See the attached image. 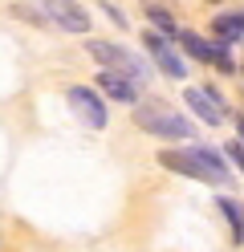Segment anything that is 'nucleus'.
Instances as JSON below:
<instances>
[{
  "label": "nucleus",
  "mask_w": 244,
  "mask_h": 252,
  "mask_svg": "<svg viewBox=\"0 0 244 252\" xmlns=\"http://www.w3.org/2000/svg\"><path fill=\"white\" fill-rule=\"evenodd\" d=\"M159 163L167 171H179L187 179L204 183H228V167L220 163V155L211 147H187V151H159Z\"/></svg>",
  "instance_id": "obj_1"
},
{
  "label": "nucleus",
  "mask_w": 244,
  "mask_h": 252,
  "mask_svg": "<svg viewBox=\"0 0 244 252\" xmlns=\"http://www.w3.org/2000/svg\"><path fill=\"white\" fill-rule=\"evenodd\" d=\"M86 53L106 73H118V77H126V82H146V77H151V69H146V61L139 53L122 49V45H114V41H86Z\"/></svg>",
  "instance_id": "obj_2"
},
{
  "label": "nucleus",
  "mask_w": 244,
  "mask_h": 252,
  "mask_svg": "<svg viewBox=\"0 0 244 252\" xmlns=\"http://www.w3.org/2000/svg\"><path fill=\"white\" fill-rule=\"evenodd\" d=\"M135 122L142 126L146 134H155V138H191L195 134V126L187 118H179L175 110L167 106H159V102H142L135 110Z\"/></svg>",
  "instance_id": "obj_3"
},
{
  "label": "nucleus",
  "mask_w": 244,
  "mask_h": 252,
  "mask_svg": "<svg viewBox=\"0 0 244 252\" xmlns=\"http://www.w3.org/2000/svg\"><path fill=\"white\" fill-rule=\"evenodd\" d=\"M41 12H45V21H49V25H61L65 33H86V29L94 25V21H90V12L81 8L77 0H45Z\"/></svg>",
  "instance_id": "obj_4"
},
{
  "label": "nucleus",
  "mask_w": 244,
  "mask_h": 252,
  "mask_svg": "<svg viewBox=\"0 0 244 252\" xmlns=\"http://www.w3.org/2000/svg\"><path fill=\"white\" fill-rule=\"evenodd\" d=\"M70 106L77 110L81 118H86V126H94V130H106L110 114H106V106L98 102V94H94V90H86V86H73V90H70Z\"/></svg>",
  "instance_id": "obj_5"
},
{
  "label": "nucleus",
  "mask_w": 244,
  "mask_h": 252,
  "mask_svg": "<svg viewBox=\"0 0 244 252\" xmlns=\"http://www.w3.org/2000/svg\"><path fill=\"white\" fill-rule=\"evenodd\" d=\"M146 45H151V53H155V61H159V69H163V73H171V77H183V73H187L183 57H179V49H175L167 37L146 33Z\"/></svg>",
  "instance_id": "obj_6"
},
{
  "label": "nucleus",
  "mask_w": 244,
  "mask_h": 252,
  "mask_svg": "<svg viewBox=\"0 0 244 252\" xmlns=\"http://www.w3.org/2000/svg\"><path fill=\"white\" fill-rule=\"evenodd\" d=\"M183 102L191 106V114H200L208 126H220V122H224V106L211 98V94H204V90L191 86V90H183Z\"/></svg>",
  "instance_id": "obj_7"
},
{
  "label": "nucleus",
  "mask_w": 244,
  "mask_h": 252,
  "mask_svg": "<svg viewBox=\"0 0 244 252\" xmlns=\"http://www.w3.org/2000/svg\"><path fill=\"white\" fill-rule=\"evenodd\" d=\"M98 90L106 94V98H114V102H122V106H135L139 102V86L135 82H126V77H118V73H98Z\"/></svg>",
  "instance_id": "obj_8"
},
{
  "label": "nucleus",
  "mask_w": 244,
  "mask_h": 252,
  "mask_svg": "<svg viewBox=\"0 0 244 252\" xmlns=\"http://www.w3.org/2000/svg\"><path fill=\"white\" fill-rule=\"evenodd\" d=\"M216 33H220V45H240L244 17H240V12H220V17H216Z\"/></svg>",
  "instance_id": "obj_9"
},
{
  "label": "nucleus",
  "mask_w": 244,
  "mask_h": 252,
  "mask_svg": "<svg viewBox=\"0 0 244 252\" xmlns=\"http://www.w3.org/2000/svg\"><path fill=\"white\" fill-rule=\"evenodd\" d=\"M175 41H179V49H183V53H191L195 61H211V45H208L200 33H191V29H179V33H175Z\"/></svg>",
  "instance_id": "obj_10"
},
{
  "label": "nucleus",
  "mask_w": 244,
  "mask_h": 252,
  "mask_svg": "<svg viewBox=\"0 0 244 252\" xmlns=\"http://www.w3.org/2000/svg\"><path fill=\"white\" fill-rule=\"evenodd\" d=\"M142 12H146V21H155V29H159V37H167V41H171V37L179 33V25H175V17H171L167 8H159V4H146Z\"/></svg>",
  "instance_id": "obj_11"
},
{
  "label": "nucleus",
  "mask_w": 244,
  "mask_h": 252,
  "mask_svg": "<svg viewBox=\"0 0 244 252\" xmlns=\"http://www.w3.org/2000/svg\"><path fill=\"white\" fill-rule=\"evenodd\" d=\"M220 212L228 216V224H232V232H236V244H240V203H232V199H220Z\"/></svg>",
  "instance_id": "obj_12"
},
{
  "label": "nucleus",
  "mask_w": 244,
  "mask_h": 252,
  "mask_svg": "<svg viewBox=\"0 0 244 252\" xmlns=\"http://www.w3.org/2000/svg\"><path fill=\"white\" fill-rule=\"evenodd\" d=\"M224 155H228V163H236V171H240V163H244V147H240V138H232V143L224 147Z\"/></svg>",
  "instance_id": "obj_13"
}]
</instances>
